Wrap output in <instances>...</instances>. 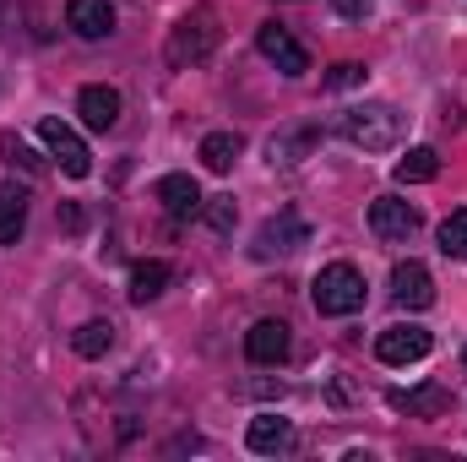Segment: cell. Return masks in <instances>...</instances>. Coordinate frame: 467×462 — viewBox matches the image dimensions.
<instances>
[{
  "label": "cell",
  "instance_id": "cell-14",
  "mask_svg": "<svg viewBox=\"0 0 467 462\" xmlns=\"http://www.w3.org/2000/svg\"><path fill=\"white\" fill-rule=\"evenodd\" d=\"M66 22L77 38H109L115 33V5L109 0H71L66 5Z\"/></svg>",
  "mask_w": 467,
  "mask_h": 462
},
{
  "label": "cell",
  "instance_id": "cell-6",
  "mask_svg": "<svg viewBox=\"0 0 467 462\" xmlns=\"http://www.w3.org/2000/svg\"><path fill=\"white\" fill-rule=\"evenodd\" d=\"M255 49H261V55H266V60H272L283 77H305V71H310V55H305V44H299V38L283 27V22H261V27H255Z\"/></svg>",
  "mask_w": 467,
  "mask_h": 462
},
{
  "label": "cell",
  "instance_id": "cell-26",
  "mask_svg": "<svg viewBox=\"0 0 467 462\" xmlns=\"http://www.w3.org/2000/svg\"><path fill=\"white\" fill-rule=\"evenodd\" d=\"M60 229L82 234V207H77V202H60Z\"/></svg>",
  "mask_w": 467,
  "mask_h": 462
},
{
  "label": "cell",
  "instance_id": "cell-12",
  "mask_svg": "<svg viewBox=\"0 0 467 462\" xmlns=\"http://www.w3.org/2000/svg\"><path fill=\"white\" fill-rule=\"evenodd\" d=\"M77 115L88 131H115L119 120V93L115 88H104V82H88L82 93H77Z\"/></svg>",
  "mask_w": 467,
  "mask_h": 462
},
{
  "label": "cell",
  "instance_id": "cell-13",
  "mask_svg": "<svg viewBox=\"0 0 467 462\" xmlns=\"http://www.w3.org/2000/svg\"><path fill=\"white\" fill-rule=\"evenodd\" d=\"M386 403H391L397 414H408V419H441V414L451 408V392L430 381V386H413V392H391Z\"/></svg>",
  "mask_w": 467,
  "mask_h": 462
},
{
  "label": "cell",
  "instance_id": "cell-2",
  "mask_svg": "<svg viewBox=\"0 0 467 462\" xmlns=\"http://www.w3.org/2000/svg\"><path fill=\"white\" fill-rule=\"evenodd\" d=\"M343 136L364 152H386V147L402 142V115L391 104H358V110L343 115Z\"/></svg>",
  "mask_w": 467,
  "mask_h": 462
},
{
  "label": "cell",
  "instance_id": "cell-5",
  "mask_svg": "<svg viewBox=\"0 0 467 462\" xmlns=\"http://www.w3.org/2000/svg\"><path fill=\"white\" fill-rule=\"evenodd\" d=\"M310 239V224L294 213V207H283L277 218H266L261 229H255V245H250V256L255 261H272V256H288V250H299Z\"/></svg>",
  "mask_w": 467,
  "mask_h": 462
},
{
  "label": "cell",
  "instance_id": "cell-17",
  "mask_svg": "<svg viewBox=\"0 0 467 462\" xmlns=\"http://www.w3.org/2000/svg\"><path fill=\"white\" fill-rule=\"evenodd\" d=\"M316 142H321V131H316V125H294V131L272 136V147H266V152H272V163H283V169H288V163L310 158V147H316Z\"/></svg>",
  "mask_w": 467,
  "mask_h": 462
},
{
  "label": "cell",
  "instance_id": "cell-21",
  "mask_svg": "<svg viewBox=\"0 0 467 462\" xmlns=\"http://www.w3.org/2000/svg\"><path fill=\"white\" fill-rule=\"evenodd\" d=\"M71 348H77L82 359H104V353L115 348V321H82L77 338H71Z\"/></svg>",
  "mask_w": 467,
  "mask_h": 462
},
{
  "label": "cell",
  "instance_id": "cell-23",
  "mask_svg": "<svg viewBox=\"0 0 467 462\" xmlns=\"http://www.w3.org/2000/svg\"><path fill=\"white\" fill-rule=\"evenodd\" d=\"M202 218L213 224V234H234L239 207H234V196H207V202H202Z\"/></svg>",
  "mask_w": 467,
  "mask_h": 462
},
{
  "label": "cell",
  "instance_id": "cell-16",
  "mask_svg": "<svg viewBox=\"0 0 467 462\" xmlns=\"http://www.w3.org/2000/svg\"><path fill=\"white\" fill-rule=\"evenodd\" d=\"M27 229V191L22 185H0V245H16Z\"/></svg>",
  "mask_w": 467,
  "mask_h": 462
},
{
  "label": "cell",
  "instance_id": "cell-3",
  "mask_svg": "<svg viewBox=\"0 0 467 462\" xmlns=\"http://www.w3.org/2000/svg\"><path fill=\"white\" fill-rule=\"evenodd\" d=\"M218 16L213 11H196V16H185L174 33H169V66H196V60H207L213 49H218Z\"/></svg>",
  "mask_w": 467,
  "mask_h": 462
},
{
  "label": "cell",
  "instance_id": "cell-11",
  "mask_svg": "<svg viewBox=\"0 0 467 462\" xmlns=\"http://www.w3.org/2000/svg\"><path fill=\"white\" fill-rule=\"evenodd\" d=\"M152 196L163 202V213H169V218H196V213H202V202H207V196H202V185H196L191 174H163V180L152 185Z\"/></svg>",
  "mask_w": 467,
  "mask_h": 462
},
{
  "label": "cell",
  "instance_id": "cell-10",
  "mask_svg": "<svg viewBox=\"0 0 467 462\" xmlns=\"http://www.w3.org/2000/svg\"><path fill=\"white\" fill-rule=\"evenodd\" d=\"M244 353H250V364H283L288 359V321H277V316L255 321L244 332Z\"/></svg>",
  "mask_w": 467,
  "mask_h": 462
},
{
  "label": "cell",
  "instance_id": "cell-27",
  "mask_svg": "<svg viewBox=\"0 0 467 462\" xmlns=\"http://www.w3.org/2000/svg\"><path fill=\"white\" fill-rule=\"evenodd\" d=\"M337 5V16H348V22H364L369 16V0H332Z\"/></svg>",
  "mask_w": 467,
  "mask_h": 462
},
{
  "label": "cell",
  "instance_id": "cell-19",
  "mask_svg": "<svg viewBox=\"0 0 467 462\" xmlns=\"http://www.w3.org/2000/svg\"><path fill=\"white\" fill-rule=\"evenodd\" d=\"M169 278H174L169 261H136V267H130V299H136V305H152V299L169 289Z\"/></svg>",
  "mask_w": 467,
  "mask_h": 462
},
{
  "label": "cell",
  "instance_id": "cell-24",
  "mask_svg": "<svg viewBox=\"0 0 467 462\" xmlns=\"http://www.w3.org/2000/svg\"><path fill=\"white\" fill-rule=\"evenodd\" d=\"M0 158H5V163H22L27 174H38V169H44V158H33V152H27V142H22V136H11V131L0 136Z\"/></svg>",
  "mask_w": 467,
  "mask_h": 462
},
{
  "label": "cell",
  "instance_id": "cell-1",
  "mask_svg": "<svg viewBox=\"0 0 467 462\" xmlns=\"http://www.w3.org/2000/svg\"><path fill=\"white\" fill-rule=\"evenodd\" d=\"M310 299H316L321 316H353V310H364V272L348 267V261L321 267L316 283H310Z\"/></svg>",
  "mask_w": 467,
  "mask_h": 462
},
{
  "label": "cell",
  "instance_id": "cell-4",
  "mask_svg": "<svg viewBox=\"0 0 467 462\" xmlns=\"http://www.w3.org/2000/svg\"><path fill=\"white\" fill-rule=\"evenodd\" d=\"M38 142L49 147V158H55L71 180H88V174H93V152H88V142H82L66 120H38Z\"/></svg>",
  "mask_w": 467,
  "mask_h": 462
},
{
  "label": "cell",
  "instance_id": "cell-9",
  "mask_svg": "<svg viewBox=\"0 0 467 462\" xmlns=\"http://www.w3.org/2000/svg\"><path fill=\"white\" fill-rule=\"evenodd\" d=\"M369 229H375V239H413L419 207L402 202V196H375L369 202Z\"/></svg>",
  "mask_w": 467,
  "mask_h": 462
},
{
  "label": "cell",
  "instance_id": "cell-28",
  "mask_svg": "<svg viewBox=\"0 0 467 462\" xmlns=\"http://www.w3.org/2000/svg\"><path fill=\"white\" fill-rule=\"evenodd\" d=\"M5 11H11V0H0V27H5Z\"/></svg>",
  "mask_w": 467,
  "mask_h": 462
},
{
  "label": "cell",
  "instance_id": "cell-20",
  "mask_svg": "<svg viewBox=\"0 0 467 462\" xmlns=\"http://www.w3.org/2000/svg\"><path fill=\"white\" fill-rule=\"evenodd\" d=\"M234 158H239V136H234V131H213V136H202V163H207L213 174H229Z\"/></svg>",
  "mask_w": 467,
  "mask_h": 462
},
{
  "label": "cell",
  "instance_id": "cell-8",
  "mask_svg": "<svg viewBox=\"0 0 467 462\" xmlns=\"http://www.w3.org/2000/svg\"><path fill=\"white\" fill-rule=\"evenodd\" d=\"M430 348H435V338L408 321V327H386V332L375 338V359H380V364H419Z\"/></svg>",
  "mask_w": 467,
  "mask_h": 462
},
{
  "label": "cell",
  "instance_id": "cell-18",
  "mask_svg": "<svg viewBox=\"0 0 467 462\" xmlns=\"http://www.w3.org/2000/svg\"><path fill=\"white\" fill-rule=\"evenodd\" d=\"M397 185H430L441 174V152L435 147H408V158H397Z\"/></svg>",
  "mask_w": 467,
  "mask_h": 462
},
{
  "label": "cell",
  "instance_id": "cell-22",
  "mask_svg": "<svg viewBox=\"0 0 467 462\" xmlns=\"http://www.w3.org/2000/svg\"><path fill=\"white\" fill-rule=\"evenodd\" d=\"M435 239H441V256H451V261H467V207H457L441 229H435Z\"/></svg>",
  "mask_w": 467,
  "mask_h": 462
},
{
  "label": "cell",
  "instance_id": "cell-25",
  "mask_svg": "<svg viewBox=\"0 0 467 462\" xmlns=\"http://www.w3.org/2000/svg\"><path fill=\"white\" fill-rule=\"evenodd\" d=\"M358 82H364V66H358V60H337V66L327 71V88H332V93H348Z\"/></svg>",
  "mask_w": 467,
  "mask_h": 462
},
{
  "label": "cell",
  "instance_id": "cell-7",
  "mask_svg": "<svg viewBox=\"0 0 467 462\" xmlns=\"http://www.w3.org/2000/svg\"><path fill=\"white\" fill-rule=\"evenodd\" d=\"M391 299L397 310H430L435 305V278L424 261H397L391 267Z\"/></svg>",
  "mask_w": 467,
  "mask_h": 462
},
{
  "label": "cell",
  "instance_id": "cell-15",
  "mask_svg": "<svg viewBox=\"0 0 467 462\" xmlns=\"http://www.w3.org/2000/svg\"><path fill=\"white\" fill-rule=\"evenodd\" d=\"M244 446H250V452H261V457H277V452H288V446H294V425H288V419H277V414H261V419H250Z\"/></svg>",
  "mask_w": 467,
  "mask_h": 462
}]
</instances>
